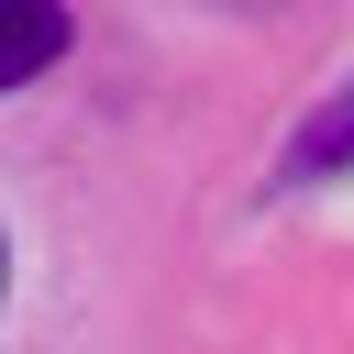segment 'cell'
Wrapping results in <instances>:
<instances>
[{
	"label": "cell",
	"instance_id": "1",
	"mask_svg": "<svg viewBox=\"0 0 354 354\" xmlns=\"http://www.w3.org/2000/svg\"><path fill=\"white\" fill-rule=\"evenodd\" d=\"M66 55V0H0V88L44 77Z\"/></svg>",
	"mask_w": 354,
	"mask_h": 354
},
{
	"label": "cell",
	"instance_id": "2",
	"mask_svg": "<svg viewBox=\"0 0 354 354\" xmlns=\"http://www.w3.org/2000/svg\"><path fill=\"white\" fill-rule=\"evenodd\" d=\"M332 155H354V100H343V111H332V122L299 144V177H310V166H332Z\"/></svg>",
	"mask_w": 354,
	"mask_h": 354
},
{
	"label": "cell",
	"instance_id": "3",
	"mask_svg": "<svg viewBox=\"0 0 354 354\" xmlns=\"http://www.w3.org/2000/svg\"><path fill=\"white\" fill-rule=\"evenodd\" d=\"M0 299H11V232H0Z\"/></svg>",
	"mask_w": 354,
	"mask_h": 354
}]
</instances>
